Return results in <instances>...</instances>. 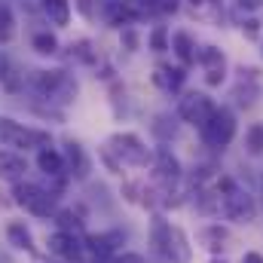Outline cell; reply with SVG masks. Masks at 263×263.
<instances>
[{
  "instance_id": "1",
  "label": "cell",
  "mask_w": 263,
  "mask_h": 263,
  "mask_svg": "<svg viewBox=\"0 0 263 263\" xmlns=\"http://www.w3.org/2000/svg\"><path fill=\"white\" fill-rule=\"evenodd\" d=\"M150 254L159 263H190V245L184 230L156 217L150 227Z\"/></svg>"
},
{
  "instance_id": "2",
  "label": "cell",
  "mask_w": 263,
  "mask_h": 263,
  "mask_svg": "<svg viewBox=\"0 0 263 263\" xmlns=\"http://www.w3.org/2000/svg\"><path fill=\"white\" fill-rule=\"evenodd\" d=\"M31 86L37 95L49 98V101H70L77 95V83L67 77L65 70H34L31 73Z\"/></svg>"
},
{
  "instance_id": "3",
  "label": "cell",
  "mask_w": 263,
  "mask_h": 263,
  "mask_svg": "<svg viewBox=\"0 0 263 263\" xmlns=\"http://www.w3.org/2000/svg\"><path fill=\"white\" fill-rule=\"evenodd\" d=\"M0 141L12 150H31V147H49V132L31 129L25 123H15L9 117H0Z\"/></svg>"
},
{
  "instance_id": "4",
  "label": "cell",
  "mask_w": 263,
  "mask_h": 263,
  "mask_svg": "<svg viewBox=\"0 0 263 263\" xmlns=\"http://www.w3.org/2000/svg\"><path fill=\"white\" fill-rule=\"evenodd\" d=\"M12 196H15V205H18V208L31 211V214H37V217H49V214H55V196H52L49 190L37 187V184L15 181Z\"/></svg>"
},
{
  "instance_id": "5",
  "label": "cell",
  "mask_w": 263,
  "mask_h": 263,
  "mask_svg": "<svg viewBox=\"0 0 263 263\" xmlns=\"http://www.w3.org/2000/svg\"><path fill=\"white\" fill-rule=\"evenodd\" d=\"M199 129H202V141H205L208 147L223 150V147L233 141V135H236V117H233L227 107H214V114H211Z\"/></svg>"
},
{
  "instance_id": "6",
  "label": "cell",
  "mask_w": 263,
  "mask_h": 263,
  "mask_svg": "<svg viewBox=\"0 0 263 263\" xmlns=\"http://www.w3.org/2000/svg\"><path fill=\"white\" fill-rule=\"evenodd\" d=\"M220 208H223V214H227L230 220H236V223H248V220H254V214H257L254 196H248L245 190H239L233 181H223Z\"/></svg>"
},
{
  "instance_id": "7",
  "label": "cell",
  "mask_w": 263,
  "mask_h": 263,
  "mask_svg": "<svg viewBox=\"0 0 263 263\" xmlns=\"http://www.w3.org/2000/svg\"><path fill=\"white\" fill-rule=\"evenodd\" d=\"M110 150L126 162V165H147V159H150V153H147V147L141 144V138L138 135H114L110 138Z\"/></svg>"
},
{
  "instance_id": "8",
  "label": "cell",
  "mask_w": 263,
  "mask_h": 263,
  "mask_svg": "<svg viewBox=\"0 0 263 263\" xmlns=\"http://www.w3.org/2000/svg\"><path fill=\"white\" fill-rule=\"evenodd\" d=\"M178 114H181V120H184V123L202 126V123L214 114V104H211V98H208V95H202V92H190L187 98H181Z\"/></svg>"
},
{
  "instance_id": "9",
  "label": "cell",
  "mask_w": 263,
  "mask_h": 263,
  "mask_svg": "<svg viewBox=\"0 0 263 263\" xmlns=\"http://www.w3.org/2000/svg\"><path fill=\"white\" fill-rule=\"evenodd\" d=\"M49 254H55V257H62L67 263H77L83 257V245H80V239L73 236V233H65V230H59V233H52L49 236Z\"/></svg>"
},
{
  "instance_id": "10",
  "label": "cell",
  "mask_w": 263,
  "mask_h": 263,
  "mask_svg": "<svg viewBox=\"0 0 263 263\" xmlns=\"http://www.w3.org/2000/svg\"><path fill=\"white\" fill-rule=\"evenodd\" d=\"M65 172H70L80 181L89 175V156H86V150L77 141H67L65 144Z\"/></svg>"
},
{
  "instance_id": "11",
  "label": "cell",
  "mask_w": 263,
  "mask_h": 263,
  "mask_svg": "<svg viewBox=\"0 0 263 263\" xmlns=\"http://www.w3.org/2000/svg\"><path fill=\"white\" fill-rule=\"evenodd\" d=\"M28 172V162L18 150H0V178L3 181H22Z\"/></svg>"
},
{
  "instance_id": "12",
  "label": "cell",
  "mask_w": 263,
  "mask_h": 263,
  "mask_svg": "<svg viewBox=\"0 0 263 263\" xmlns=\"http://www.w3.org/2000/svg\"><path fill=\"white\" fill-rule=\"evenodd\" d=\"M199 62H202V67H205V80L211 83V86H217L220 80H223V55H220V49H214V46H205L202 52H199Z\"/></svg>"
},
{
  "instance_id": "13",
  "label": "cell",
  "mask_w": 263,
  "mask_h": 263,
  "mask_svg": "<svg viewBox=\"0 0 263 263\" xmlns=\"http://www.w3.org/2000/svg\"><path fill=\"white\" fill-rule=\"evenodd\" d=\"M156 175H159L165 184H175V181L181 178V162H178V156H175L172 150H165V147L156 150Z\"/></svg>"
},
{
  "instance_id": "14",
  "label": "cell",
  "mask_w": 263,
  "mask_h": 263,
  "mask_svg": "<svg viewBox=\"0 0 263 263\" xmlns=\"http://www.w3.org/2000/svg\"><path fill=\"white\" fill-rule=\"evenodd\" d=\"M123 242L120 233H107V236H89V251L98 260H107L110 254H117V245Z\"/></svg>"
},
{
  "instance_id": "15",
  "label": "cell",
  "mask_w": 263,
  "mask_h": 263,
  "mask_svg": "<svg viewBox=\"0 0 263 263\" xmlns=\"http://www.w3.org/2000/svg\"><path fill=\"white\" fill-rule=\"evenodd\" d=\"M0 86L6 92H18L22 89V70L6 52H0Z\"/></svg>"
},
{
  "instance_id": "16",
  "label": "cell",
  "mask_w": 263,
  "mask_h": 263,
  "mask_svg": "<svg viewBox=\"0 0 263 263\" xmlns=\"http://www.w3.org/2000/svg\"><path fill=\"white\" fill-rule=\"evenodd\" d=\"M184 67H156V73H153V83L159 86V89H165V92H178L181 86H184Z\"/></svg>"
},
{
  "instance_id": "17",
  "label": "cell",
  "mask_w": 263,
  "mask_h": 263,
  "mask_svg": "<svg viewBox=\"0 0 263 263\" xmlns=\"http://www.w3.org/2000/svg\"><path fill=\"white\" fill-rule=\"evenodd\" d=\"M37 165H40V172H43V175L59 178V175L65 172V156H62V153H55L52 147H40V153H37Z\"/></svg>"
},
{
  "instance_id": "18",
  "label": "cell",
  "mask_w": 263,
  "mask_h": 263,
  "mask_svg": "<svg viewBox=\"0 0 263 263\" xmlns=\"http://www.w3.org/2000/svg\"><path fill=\"white\" fill-rule=\"evenodd\" d=\"M6 239H9V245L18 248V251H34V236H31V230H28L25 223H18V220H12V223L6 227Z\"/></svg>"
},
{
  "instance_id": "19",
  "label": "cell",
  "mask_w": 263,
  "mask_h": 263,
  "mask_svg": "<svg viewBox=\"0 0 263 263\" xmlns=\"http://www.w3.org/2000/svg\"><path fill=\"white\" fill-rule=\"evenodd\" d=\"M43 12H46V18L52 25L65 28L70 22V0H43Z\"/></svg>"
},
{
  "instance_id": "20",
  "label": "cell",
  "mask_w": 263,
  "mask_h": 263,
  "mask_svg": "<svg viewBox=\"0 0 263 263\" xmlns=\"http://www.w3.org/2000/svg\"><path fill=\"white\" fill-rule=\"evenodd\" d=\"M15 34V18H12V6L9 0H0V43H9Z\"/></svg>"
},
{
  "instance_id": "21",
  "label": "cell",
  "mask_w": 263,
  "mask_h": 263,
  "mask_svg": "<svg viewBox=\"0 0 263 263\" xmlns=\"http://www.w3.org/2000/svg\"><path fill=\"white\" fill-rule=\"evenodd\" d=\"M172 49L178 52V59L184 62V65H190V62H196V52H193V40H190V34H175V40H172Z\"/></svg>"
},
{
  "instance_id": "22",
  "label": "cell",
  "mask_w": 263,
  "mask_h": 263,
  "mask_svg": "<svg viewBox=\"0 0 263 263\" xmlns=\"http://www.w3.org/2000/svg\"><path fill=\"white\" fill-rule=\"evenodd\" d=\"M31 46H34L40 55H52V52H59V40H55L49 31H37V34L31 37Z\"/></svg>"
},
{
  "instance_id": "23",
  "label": "cell",
  "mask_w": 263,
  "mask_h": 263,
  "mask_svg": "<svg viewBox=\"0 0 263 263\" xmlns=\"http://www.w3.org/2000/svg\"><path fill=\"white\" fill-rule=\"evenodd\" d=\"M199 239H202V245H205V248L217 251V248H223V242H227L230 236H227V230H220V227H208V230H202V233H199Z\"/></svg>"
},
{
  "instance_id": "24",
  "label": "cell",
  "mask_w": 263,
  "mask_h": 263,
  "mask_svg": "<svg viewBox=\"0 0 263 263\" xmlns=\"http://www.w3.org/2000/svg\"><path fill=\"white\" fill-rule=\"evenodd\" d=\"M245 147L257 156V153H263V123H254L251 129L245 132Z\"/></svg>"
},
{
  "instance_id": "25",
  "label": "cell",
  "mask_w": 263,
  "mask_h": 263,
  "mask_svg": "<svg viewBox=\"0 0 263 263\" xmlns=\"http://www.w3.org/2000/svg\"><path fill=\"white\" fill-rule=\"evenodd\" d=\"M150 46H153L156 52H165V49H168V40H165V28H156V31L150 34Z\"/></svg>"
},
{
  "instance_id": "26",
  "label": "cell",
  "mask_w": 263,
  "mask_h": 263,
  "mask_svg": "<svg viewBox=\"0 0 263 263\" xmlns=\"http://www.w3.org/2000/svg\"><path fill=\"white\" fill-rule=\"evenodd\" d=\"M190 3H193V9H196L199 15H211L220 6V0H190Z\"/></svg>"
},
{
  "instance_id": "27",
  "label": "cell",
  "mask_w": 263,
  "mask_h": 263,
  "mask_svg": "<svg viewBox=\"0 0 263 263\" xmlns=\"http://www.w3.org/2000/svg\"><path fill=\"white\" fill-rule=\"evenodd\" d=\"M59 223H62L65 233H77V230H80V220H77L70 211H62V214H59Z\"/></svg>"
},
{
  "instance_id": "28",
  "label": "cell",
  "mask_w": 263,
  "mask_h": 263,
  "mask_svg": "<svg viewBox=\"0 0 263 263\" xmlns=\"http://www.w3.org/2000/svg\"><path fill=\"white\" fill-rule=\"evenodd\" d=\"M77 6H80V12H83L86 18H95V9H92V0H77Z\"/></svg>"
},
{
  "instance_id": "29",
  "label": "cell",
  "mask_w": 263,
  "mask_h": 263,
  "mask_svg": "<svg viewBox=\"0 0 263 263\" xmlns=\"http://www.w3.org/2000/svg\"><path fill=\"white\" fill-rule=\"evenodd\" d=\"M242 263H263V254H257V251H248V254L242 257Z\"/></svg>"
},
{
  "instance_id": "30",
  "label": "cell",
  "mask_w": 263,
  "mask_h": 263,
  "mask_svg": "<svg viewBox=\"0 0 263 263\" xmlns=\"http://www.w3.org/2000/svg\"><path fill=\"white\" fill-rule=\"evenodd\" d=\"M117 263H144V257H141V254H123Z\"/></svg>"
},
{
  "instance_id": "31",
  "label": "cell",
  "mask_w": 263,
  "mask_h": 263,
  "mask_svg": "<svg viewBox=\"0 0 263 263\" xmlns=\"http://www.w3.org/2000/svg\"><path fill=\"white\" fill-rule=\"evenodd\" d=\"M245 31H248V37H257V22L248 18V22H245Z\"/></svg>"
},
{
  "instance_id": "32",
  "label": "cell",
  "mask_w": 263,
  "mask_h": 263,
  "mask_svg": "<svg viewBox=\"0 0 263 263\" xmlns=\"http://www.w3.org/2000/svg\"><path fill=\"white\" fill-rule=\"evenodd\" d=\"M126 43H129V49H135V46H138V37H135L132 31H126Z\"/></svg>"
},
{
  "instance_id": "33",
  "label": "cell",
  "mask_w": 263,
  "mask_h": 263,
  "mask_svg": "<svg viewBox=\"0 0 263 263\" xmlns=\"http://www.w3.org/2000/svg\"><path fill=\"white\" fill-rule=\"evenodd\" d=\"M211 263H227V260H211Z\"/></svg>"
}]
</instances>
